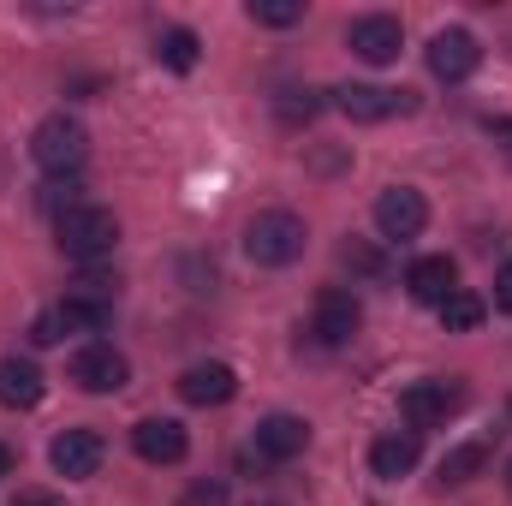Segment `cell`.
<instances>
[{
  "label": "cell",
  "instance_id": "obj_1",
  "mask_svg": "<svg viewBox=\"0 0 512 506\" xmlns=\"http://www.w3.org/2000/svg\"><path fill=\"white\" fill-rule=\"evenodd\" d=\"M54 233H60V251L66 256L102 262V256L120 245V215L102 209V203H78V209H66V215L54 221Z\"/></svg>",
  "mask_w": 512,
  "mask_h": 506
},
{
  "label": "cell",
  "instance_id": "obj_2",
  "mask_svg": "<svg viewBox=\"0 0 512 506\" xmlns=\"http://www.w3.org/2000/svg\"><path fill=\"white\" fill-rule=\"evenodd\" d=\"M304 221L292 215V209H262L251 227H245V256H251L256 268H286V262H298L304 256Z\"/></svg>",
  "mask_w": 512,
  "mask_h": 506
},
{
  "label": "cell",
  "instance_id": "obj_3",
  "mask_svg": "<svg viewBox=\"0 0 512 506\" xmlns=\"http://www.w3.org/2000/svg\"><path fill=\"white\" fill-rule=\"evenodd\" d=\"M30 155H36V167H42V173L72 179V173L84 167V155H90V131L78 126L72 114H48L42 126L30 131Z\"/></svg>",
  "mask_w": 512,
  "mask_h": 506
},
{
  "label": "cell",
  "instance_id": "obj_4",
  "mask_svg": "<svg viewBox=\"0 0 512 506\" xmlns=\"http://www.w3.org/2000/svg\"><path fill=\"white\" fill-rule=\"evenodd\" d=\"M465 411V387L459 381H411L405 393H399V417L411 423V435L417 429H441L447 417H459Z\"/></svg>",
  "mask_w": 512,
  "mask_h": 506
},
{
  "label": "cell",
  "instance_id": "obj_5",
  "mask_svg": "<svg viewBox=\"0 0 512 506\" xmlns=\"http://www.w3.org/2000/svg\"><path fill=\"white\" fill-rule=\"evenodd\" d=\"M358 328H364V304H358L346 286H322V292H316V310H310V334H316L322 346H346Z\"/></svg>",
  "mask_w": 512,
  "mask_h": 506
},
{
  "label": "cell",
  "instance_id": "obj_6",
  "mask_svg": "<svg viewBox=\"0 0 512 506\" xmlns=\"http://www.w3.org/2000/svg\"><path fill=\"white\" fill-rule=\"evenodd\" d=\"M376 227H382V239H417L423 227H429V203H423V191H411V185H387L382 197H376Z\"/></svg>",
  "mask_w": 512,
  "mask_h": 506
},
{
  "label": "cell",
  "instance_id": "obj_7",
  "mask_svg": "<svg viewBox=\"0 0 512 506\" xmlns=\"http://www.w3.org/2000/svg\"><path fill=\"white\" fill-rule=\"evenodd\" d=\"M477 66H483V48H477L471 30H435L429 36V72L441 84H465Z\"/></svg>",
  "mask_w": 512,
  "mask_h": 506
},
{
  "label": "cell",
  "instance_id": "obj_8",
  "mask_svg": "<svg viewBox=\"0 0 512 506\" xmlns=\"http://www.w3.org/2000/svg\"><path fill=\"white\" fill-rule=\"evenodd\" d=\"M72 381H78L84 393H120L131 381V364H126V352H114L108 340H90V346L72 358Z\"/></svg>",
  "mask_w": 512,
  "mask_h": 506
},
{
  "label": "cell",
  "instance_id": "obj_9",
  "mask_svg": "<svg viewBox=\"0 0 512 506\" xmlns=\"http://www.w3.org/2000/svg\"><path fill=\"white\" fill-rule=\"evenodd\" d=\"M411 90H382V84H340L334 90V108L346 114V120H358V126H376V120H393V114H405L411 102H405Z\"/></svg>",
  "mask_w": 512,
  "mask_h": 506
},
{
  "label": "cell",
  "instance_id": "obj_10",
  "mask_svg": "<svg viewBox=\"0 0 512 506\" xmlns=\"http://www.w3.org/2000/svg\"><path fill=\"white\" fill-rule=\"evenodd\" d=\"M346 42H352V54H358V60L387 66V60H399V42H405V30H399V18H387V12H364V18H352Z\"/></svg>",
  "mask_w": 512,
  "mask_h": 506
},
{
  "label": "cell",
  "instance_id": "obj_11",
  "mask_svg": "<svg viewBox=\"0 0 512 506\" xmlns=\"http://www.w3.org/2000/svg\"><path fill=\"white\" fill-rule=\"evenodd\" d=\"M102 453H108V447H102V435H96V429H66V435H54L48 465H54L60 477H72V483H78V477H96V471H102Z\"/></svg>",
  "mask_w": 512,
  "mask_h": 506
},
{
  "label": "cell",
  "instance_id": "obj_12",
  "mask_svg": "<svg viewBox=\"0 0 512 506\" xmlns=\"http://www.w3.org/2000/svg\"><path fill=\"white\" fill-rule=\"evenodd\" d=\"M405 292L417 298V304H447L453 292H459V262L453 256H417L411 268H405Z\"/></svg>",
  "mask_w": 512,
  "mask_h": 506
},
{
  "label": "cell",
  "instance_id": "obj_13",
  "mask_svg": "<svg viewBox=\"0 0 512 506\" xmlns=\"http://www.w3.org/2000/svg\"><path fill=\"white\" fill-rule=\"evenodd\" d=\"M304 447H310V423H304V417L274 411V417H262V423H256V453H262V459L286 465V459H298Z\"/></svg>",
  "mask_w": 512,
  "mask_h": 506
},
{
  "label": "cell",
  "instance_id": "obj_14",
  "mask_svg": "<svg viewBox=\"0 0 512 506\" xmlns=\"http://www.w3.org/2000/svg\"><path fill=\"white\" fill-rule=\"evenodd\" d=\"M131 447H137V459H149V465H179V459L191 453V441H185V429H179L173 417H143V423L131 429Z\"/></svg>",
  "mask_w": 512,
  "mask_h": 506
},
{
  "label": "cell",
  "instance_id": "obj_15",
  "mask_svg": "<svg viewBox=\"0 0 512 506\" xmlns=\"http://www.w3.org/2000/svg\"><path fill=\"white\" fill-rule=\"evenodd\" d=\"M417 459H423V441H417L411 429H393V435H382V441L370 447V471H376L382 483L411 477V471H417Z\"/></svg>",
  "mask_w": 512,
  "mask_h": 506
},
{
  "label": "cell",
  "instance_id": "obj_16",
  "mask_svg": "<svg viewBox=\"0 0 512 506\" xmlns=\"http://www.w3.org/2000/svg\"><path fill=\"white\" fill-rule=\"evenodd\" d=\"M239 393V376L227 370V364H191L185 376H179V399L185 405H227Z\"/></svg>",
  "mask_w": 512,
  "mask_h": 506
},
{
  "label": "cell",
  "instance_id": "obj_17",
  "mask_svg": "<svg viewBox=\"0 0 512 506\" xmlns=\"http://www.w3.org/2000/svg\"><path fill=\"white\" fill-rule=\"evenodd\" d=\"M0 405H6V411L42 405V370H36L30 358H0Z\"/></svg>",
  "mask_w": 512,
  "mask_h": 506
},
{
  "label": "cell",
  "instance_id": "obj_18",
  "mask_svg": "<svg viewBox=\"0 0 512 506\" xmlns=\"http://www.w3.org/2000/svg\"><path fill=\"white\" fill-rule=\"evenodd\" d=\"M489 459H495L489 441H459V447H447V459H441V489H465L471 477L489 471Z\"/></svg>",
  "mask_w": 512,
  "mask_h": 506
},
{
  "label": "cell",
  "instance_id": "obj_19",
  "mask_svg": "<svg viewBox=\"0 0 512 506\" xmlns=\"http://www.w3.org/2000/svg\"><path fill=\"white\" fill-rule=\"evenodd\" d=\"M483 316H489V304H483L477 292H465V286L441 304V328H447V334H477V328H483Z\"/></svg>",
  "mask_w": 512,
  "mask_h": 506
},
{
  "label": "cell",
  "instance_id": "obj_20",
  "mask_svg": "<svg viewBox=\"0 0 512 506\" xmlns=\"http://www.w3.org/2000/svg\"><path fill=\"white\" fill-rule=\"evenodd\" d=\"M197 54H203L197 30H167V36L155 42V60H161L167 72H191V66H197Z\"/></svg>",
  "mask_w": 512,
  "mask_h": 506
},
{
  "label": "cell",
  "instance_id": "obj_21",
  "mask_svg": "<svg viewBox=\"0 0 512 506\" xmlns=\"http://www.w3.org/2000/svg\"><path fill=\"white\" fill-rule=\"evenodd\" d=\"M274 114H280L286 126H304V120L322 114V96H316V90H280V96H274Z\"/></svg>",
  "mask_w": 512,
  "mask_h": 506
},
{
  "label": "cell",
  "instance_id": "obj_22",
  "mask_svg": "<svg viewBox=\"0 0 512 506\" xmlns=\"http://www.w3.org/2000/svg\"><path fill=\"white\" fill-rule=\"evenodd\" d=\"M245 12H251V24L286 30V24H298V18H304V0H251Z\"/></svg>",
  "mask_w": 512,
  "mask_h": 506
},
{
  "label": "cell",
  "instance_id": "obj_23",
  "mask_svg": "<svg viewBox=\"0 0 512 506\" xmlns=\"http://www.w3.org/2000/svg\"><path fill=\"white\" fill-rule=\"evenodd\" d=\"M42 209L60 221L66 209H78V185H72V179H48V185H42Z\"/></svg>",
  "mask_w": 512,
  "mask_h": 506
},
{
  "label": "cell",
  "instance_id": "obj_24",
  "mask_svg": "<svg viewBox=\"0 0 512 506\" xmlns=\"http://www.w3.org/2000/svg\"><path fill=\"white\" fill-rule=\"evenodd\" d=\"M30 340H36V346H60V340H66V316H60V304L42 310V316L30 322Z\"/></svg>",
  "mask_w": 512,
  "mask_h": 506
},
{
  "label": "cell",
  "instance_id": "obj_25",
  "mask_svg": "<svg viewBox=\"0 0 512 506\" xmlns=\"http://www.w3.org/2000/svg\"><path fill=\"white\" fill-rule=\"evenodd\" d=\"M179 506H227V483H221V477H197Z\"/></svg>",
  "mask_w": 512,
  "mask_h": 506
},
{
  "label": "cell",
  "instance_id": "obj_26",
  "mask_svg": "<svg viewBox=\"0 0 512 506\" xmlns=\"http://www.w3.org/2000/svg\"><path fill=\"white\" fill-rule=\"evenodd\" d=\"M12 506H66V501H60V495H48V489H18Z\"/></svg>",
  "mask_w": 512,
  "mask_h": 506
},
{
  "label": "cell",
  "instance_id": "obj_27",
  "mask_svg": "<svg viewBox=\"0 0 512 506\" xmlns=\"http://www.w3.org/2000/svg\"><path fill=\"white\" fill-rule=\"evenodd\" d=\"M495 304H501V310L512 316V262L501 268V274H495Z\"/></svg>",
  "mask_w": 512,
  "mask_h": 506
},
{
  "label": "cell",
  "instance_id": "obj_28",
  "mask_svg": "<svg viewBox=\"0 0 512 506\" xmlns=\"http://www.w3.org/2000/svg\"><path fill=\"white\" fill-rule=\"evenodd\" d=\"M489 131H495V137H501V143H507V149H512V120H495V126H489Z\"/></svg>",
  "mask_w": 512,
  "mask_h": 506
},
{
  "label": "cell",
  "instance_id": "obj_29",
  "mask_svg": "<svg viewBox=\"0 0 512 506\" xmlns=\"http://www.w3.org/2000/svg\"><path fill=\"white\" fill-rule=\"evenodd\" d=\"M0 477H12V447L0 441Z\"/></svg>",
  "mask_w": 512,
  "mask_h": 506
},
{
  "label": "cell",
  "instance_id": "obj_30",
  "mask_svg": "<svg viewBox=\"0 0 512 506\" xmlns=\"http://www.w3.org/2000/svg\"><path fill=\"white\" fill-rule=\"evenodd\" d=\"M507 411H512V399H507Z\"/></svg>",
  "mask_w": 512,
  "mask_h": 506
},
{
  "label": "cell",
  "instance_id": "obj_31",
  "mask_svg": "<svg viewBox=\"0 0 512 506\" xmlns=\"http://www.w3.org/2000/svg\"><path fill=\"white\" fill-rule=\"evenodd\" d=\"M268 506H280V501H268Z\"/></svg>",
  "mask_w": 512,
  "mask_h": 506
},
{
  "label": "cell",
  "instance_id": "obj_32",
  "mask_svg": "<svg viewBox=\"0 0 512 506\" xmlns=\"http://www.w3.org/2000/svg\"><path fill=\"white\" fill-rule=\"evenodd\" d=\"M507 477H512V465H507Z\"/></svg>",
  "mask_w": 512,
  "mask_h": 506
}]
</instances>
